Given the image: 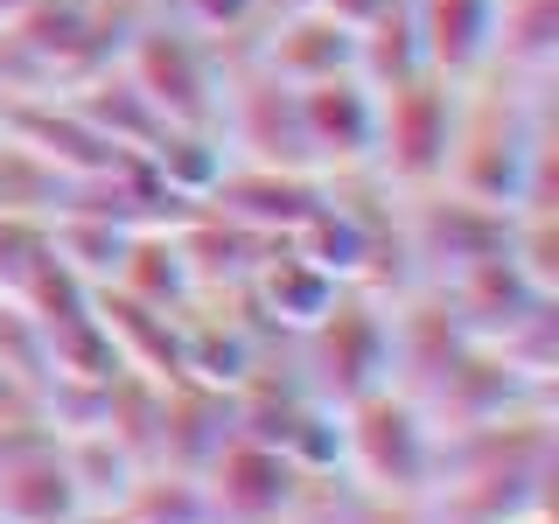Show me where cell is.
I'll return each mask as SVG.
<instances>
[{"instance_id": "5bb4252c", "label": "cell", "mask_w": 559, "mask_h": 524, "mask_svg": "<svg viewBox=\"0 0 559 524\" xmlns=\"http://www.w3.org/2000/svg\"><path fill=\"white\" fill-rule=\"evenodd\" d=\"M427 70H441L448 84H468L489 70V43H497V0H406Z\"/></svg>"}, {"instance_id": "4fadbf2b", "label": "cell", "mask_w": 559, "mask_h": 524, "mask_svg": "<svg viewBox=\"0 0 559 524\" xmlns=\"http://www.w3.org/2000/svg\"><path fill=\"white\" fill-rule=\"evenodd\" d=\"M433 294H441L448 314H454V322H462L476 343H503L518 322H532L546 301H559V294H538L503 252H489V259H476V266H462L454 279H441Z\"/></svg>"}, {"instance_id": "8992f818", "label": "cell", "mask_w": 559, "mask_h": 524, "mask_svg": "<svg viewBox=\"0 0 559 524\" xmlns=\"http://www.w3.org/2000/svg\"><path fill=\"white\" fill-rule=\"evenodd\" d=\"M399 231H406V259H413V279L419 287H441L462 266L503 252V231H511V210L497 203H476L462 189L433 182V189H413L399 196Z\"/></svg>"}, {"instance_id": "277c9868", "label": "cell", "mask_w": 559, "mask_h": 524, "mask_svg": "<svg viewBox=\"0 0 559 524\" xmlns=\"http://www.w3.org/2000/svg\"><path fill=\"white\" fill-rule=\"evenodd\" d=\"M454 119H462V84H448L441 70H419L406 84L378 92V140H371V175L392 196L433 189L448 175L454 154Z\"/></svg>"}, {"instance_id": "ba28073f", "label": "cell", "mask_w": 559, "mask_h": 524, "mask_svg": "<svg viewBox=\"0 0 559 524\" xmlns=\"http://www.w3.org/2000/svg\"><path fill=\"white\" fill-rule=\"evenodd\" d=\"M197 476H203L210 524H287L308 468H294L273 441H252V433L231 427Z\"/></svg>"}, {"instance_id": "6da1fadb", "label": "cell", "mask_w": 559, "mask_h": 524, "mask_svg": "<svg viewBox=\"0 0 559 524\" xmlns=\"http://www.w3.org/2000/svg\"><path fill=\"white\" fill-rule=\"evenodd\" d=\"M559 419L552 398H524L441 433L427 511L433 524H552Z\"/></svg>"}, {"instance_id": "52a82bcc", "label": "cell", "mask_w": 559, "mask_h": 524, "mask_svg": "<svg viewBox=\"0 0 559 524\" xmlns=\"http://www.w3.org/2000/svg\"><path fill=\"white\" fill-rule=\"evenodd\" d=\"M217 133L231 147V162H252V168H301V175H322L308 154V133H301V98L294 84H280L266 63H224V98H217Z\"/></svg>"}, {"instance_id": "9a60e30c", "label": "cell", "mask_w": 559, "mask_h": 524, "mask_svg": "<svg viewBox=\"0 0 559 524\" xmlns=\"http://www.w3.org/2000/svg\"><path fill=\"white\" fill-rule=\"evenodd\" d=\"M489 70L518 84H552L559 70V0H497Z\"/></svg>"}, {"instance_id": "5b68a950", "label": "cell", "mask_w": 559, "mask_h": 524, "mask_svg": "<svg viewBox=\"0 0 559 524\" xmlns=\"http://www.w3.org/2000/svg\"><path fill=\"white\" fill-rule=\"evenodd\" d=\"M119 70L133 78V92L168 119V127H217V98H224V63L210 49V35L175 22H133Z\"/></svg>"}, {"instance_id": "9c48e42d", "label": "cell", "mask_w": 559, "mask_h": 524, "mask_svg": "<svg viewBox=\"0 0 559 524\" xmlns=\"http://www.w3.org/2000/svg\"><path fill=\"white\" fill-rule=\"evenodd\" d=\"M84 497L70 483L63 441L49 419L0 427V524H78Z\"/></svg>"}, {"instance_id": "8fae6325", "label": "cell", "mask_w": 559, "mask_h": 524, "mask_svg": "<svg viewBox=\"0 0 559 524\" xmlns=\"http://www.w3.org/2000/svg\"><path fill=\"white\" fill-rule=\"evenodd\" d=\"M301 133H308V154L322 175H357L371 168V140H378V92L343 70V78H322V84H301Z\"/></svg>"}, {"instance_id": "e0dca14e", "label": "cell", "mask_w": 559, "mask_h": 524, "mask_svg": "<svg viewBox=\"0 0 559 524\" xmlns=\"http://www.w3.org/2000/svg\"><path fill=\"white\" fill-rule=\"evenodd\" d=\"M427 70V49H419V28H413V8L406 0H384L378 14L357 22V78L384 92V84H406Z\"/></svg>"}, {"instance_id": "3957f363", "label": "cell", "mask_w": 559, "mask_h": 524, "mask_svg": "<svg viewBox=\"0 0 559 524\" xmlns=\"http://www.w3.org/2000/svg\"><path fill=\"white\" fill-rule=\"evenodd\" d=\"M294 378L329 406H349L371 384H392V301L364 287H343L301 336H287Z\"/></svg>"}, {"instance_id": "7a4b0ae2", "label": "cell", "mask_w": 559, "mask_h": 524, "mask_svg": "<svg viewBox=\"0 0 559 524\" xmlns=\"http://www.w3.org/2000/svg\"><path fill=\"white\" fill-rule=\"evenodd\" d=\"M343 427V476L371 497H427L441 462V427L413 406L399 384H371L349 406H336Z\"/></svg>"}, {"instance_id": "ac0fdd59", "label": "cell", "mask_w": 559, "mask_h": 524, "mask_svg": "<svg viewBox=\"0 0 559 524\" xmlns=\"http://www.w3.org/2000/svg\"><path fill=\"white\" fill-rule=\"evenodd\" d=\"M70 196V175L35 154L28 140L0 133V217H57Z\"/></svg>"}, {"instance_id": "7c38bea8", "label": "cell", "mask_w": 559, "mask_h": 524, "mask_svg": "<svg viewBox=\"0 0 559 524\" xmlns=\"http://www.w3.org/2000/svg\"><path fill=\"white\" fill-rule=\"evenodd\" d=\"M329 196V175H301V168H252V162H231L217 175V189H210V210L217 217L245 224V231L259 238H287L294 224L308 217L314 203Z\"/></svg>"}, {"instance_id": "44dd1931", "label": "cell", "mask_w": 559, "mask_h": 524, "mask_svg": "<svg viewBox=\"0 0 559 524\" xmlns=\"http://www.w3.org/2000/svg\"><path fill=\"white\" fill-rule=\"evenodd\" d=\"M28 419H43V392L0 364V427H28Z\"/></svg>"}, {"instance_id": "7402d4cb", "label": "cell", "mask_w": 559, "mask_h": 524, "mask_svg": "<svg viewBox=\"0 0 559 524\" xmlns=\"http://www.w3.org/2000/svg\"><path fill=\"white\" fill-rule=\"evenodd\" d=\"M78 524H140L133 511H119V503H98V511H84Z\"/></svg>"}, {"instance_id": "d6986e66", "label": "cell", "mask_w": 559, "mask_h": 524, "mask_svg": "<svg viewBox=\"0 0 559 524\" xmlns=\"http://www.w3.org/2000/svg\"><path fill=\"white\" fill-rule=\"evenodd\" d=\"M119 511H133L140 524H210V503H203V476L197 468H168V462H147L133 468Z\"/></svg>"}, {"instance_id": "603a6c76", "label": "cell", "mask_w": 559, "mask_h": 524, "mask_svg": "<svg viewBox=\"0 0 559 524\" xmlns=\"http://www.w3.org/2000/svg\"><path fill=\"white\" fill-rule=\"evenodd\" d=\"M35 0H0V22H14V14H28Z\"/></svg>"}, {"instance_id": "2e32d148", "label": "cell", "mask_w": 559, "mask_h": 524, "mask_svg": "<svg viewBox=\"0 0 559 524\" xmlns=\"http://www.w3.org/2000/svg\"><path fill=\"white\" fill-rule=\"evenodd\" d=\"M112 287L133 294V301L168 308V314L197 308V279H189V259H182V238H175V224H140V231L127 238V259H119Z\"/></svg>"}, {"instance_id": "ffe728a7", "label": "cell", "mask_w": 559, "mask_h": 524, "mask_svg": "<svg viewBox=\"0 0 559 524\" xmlns=\"http://www.w3.org/2000/svg\"><path fill=\"white\" fill-rule=\"evenodd\" d=\"M49 259V217H0V294H22Z\"/></svg>"}, {"instance_id": "30bf717a", "label": "cell", "mask_w": 559, "mask_h": 524, "mask_svg": "<svg viewBox=\"0 0 559 524\" xmlns=\"http://www.w3.org/2000/svg\"><path fill=\"white\" fill-rule=\"evenodd\" d=\"M252 63H266L280 84L301 92V84H322V78L357 70V28L336 22L329 8H314V0H287V8L259 28Z\"/></svg>"}]
</instances>
